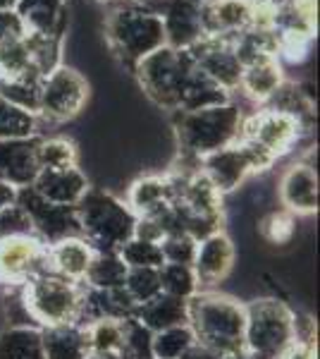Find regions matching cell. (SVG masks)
Wrapping results in <instances>:
<instances>
[{
  "label": "cell",
  "mask_w": 320,
  "mask_h": 359,
  "mask_svg": "<svg viewBox=\"0 0 320 359\" xmlns=\"http://www.w3.org/2000/svg\"><path fill=\"white\" fill-rule=\"evenodd\" d=\"M32 187L50 204L74 206L89 189V180L79 170V165L55 168V170H41Z\"/></svg>",
  "instance_id": "obj_21"
},
{
  "label": "cell",
  "mask_w": 320,
  "mask_h": 359,
  "mask_svg": "<svg viewBox=\"0 0 320 359\" xmlns=\"http://www.w3.org/2000/svg\"><path fill=\"white\" fill-rule=\"evenodd\" d=\"M191 65H194V60H191L187 48L179 50L170 48V46H162V48L144 57L134 67V74H137L144 94L155 106L174 113L179 106V94H182L184 79H187Z\"/></svg>",
  "instance_id": "obj_8"
},
{
  "label": "cell",
  "mask_w": 320,
  "mask_h": 359,
  "mask_svg": "<svg viewBox=\"0 0 320 359\" xmlns=\"http://www.w3.org/2000/svg\"><path fill=\"white\" fill-rule=\"evenodd\" d=\"M79 221V235L94 252H120V247L134 237L137 216L118 196L89 187L74 204Z\"/></svg>",
  "instance_id": "obj_4"
},
{
  "label": "cell",
  "mask_w": 320,
  "mask_h": 359,
  "mask_svg": "<svg viewBox=\"0 0 320 359\" xmlns=\"http://www.w3.org/2000/svg\"><path fill=\"white\" fill-rule=\"evenodd\" d=\"M203 175L211 180V184L218 189L220 194H227L232 189H237L251 172H263L267 168L260 163V158L256 156L246 144L235 142L225 149L203 156L199 161Z\"/></svg>",
  "instance_id": "obj_12"
},
{
  "label": "cell",
  "mask_w": 320,
  "mask_h": 359,
  "mask_svg": "<svg viewBox=\"0 0 320 359\" xmlns=\"http://www.w3.org/2000/svg\"><path fill=\"white\" fill-rule=\"evenodd\" d=\"M244 113L237 103L201 108V111H174L172 127L182 158L201 161L203 156L225 149L239 139Z\"/></svg>",
  "instance_id": "obj_2"
},
{
  "label": "cell",
  "mask_w": 320,
  "mask_h": 359,
  "mask_svg": "<svg viewBox=\"0 0 320 359\" xmlns=\"http://www.w3.org/2000/svg\"><path fill=\"white\" fill-rule=\"evenodd\" d=\"M187 326L194 340L220 357L244 352L246 309L230 294L199 290L187 299Z\"/></svg>",
  "instance_id": "obj_1"
},
{
  "label": "cell",
  "mask_w": 320,
  "mask_h": 359,
  "mask_svg": "<svg viewBox=\"0 0 320 359\" xmlns=\"http://www.w3.org/2000/svg\"><path fill=\"white\" fill-rule=\"evenodd\" d=\"M120 259L127 264V269H160L162 264V252L160 245L155 242H146V240H127L125 245L120 247Z\"/></svg>",
  "instance_id": "obj_33"
},
{
  "label": "cell",
  "mask_w": 320,
  "mask_h": 359,
  "mask_svg": "<svg viewBox=\"0 0 320 359\" xmlns=\"http://www.w3.org/2000/svg\"><path fill=\"white\" fill-rule=\"evenodd\" d=\"M81 328H84L89 352H108V355H120L122 340H125V321L103 318V321H94V323H89V326H81Z\"/></svg>",
  "instance_id": "obj_28"
},
{
  "label": "cell",
  "mask_w": 320,
  "mask_h": 359,
  "mask_svg": "<svg viewBox=\"0 0 320 359\" xmlns=\"http://www.w3.org/2000/svg\"><path fill=\"white\" fill-rule=\"evenodd\" d=\"M158 276H160V292L172 294V297L189 299L201 290L194 269L187 264H162L158 269Z\"/></svg>",
  "instance_id": "obj_29"
},
{
  "label": "cell",
  "mask_w": 320,
  "mask_h": 359,
  "mask_svg": "<svg viewBox=\"0 0 320 359\" xmlns=\"http://www.w3.org/2000/svg\"><path fill=\"white\" fill-rule=\"evenodd\" d=\"M244 355L246 359H280L296 340V311L275 297H260L244 304Z\"/></svg>",
  "instance_id": "obj_5"
},
{
  "label": "cell",
  "mask_w": 320,
  "mask_h": 359,
  "mask_svg": "<svg viewBox=\"0 0 320 359\" xmlns=\"http://www.w3.org/2000/svg\"><path fill=\"white\" fill-rule=\"evenodd\" d=\"M170 180L167 175H146L139 177L130 187V196H127V206L137 218H148L155 221L170 208Z\"/></svg>",
  "instance_id": "obj_22"
},
{
  "label": "cell",
  "mask_w": 320,
  "mask_h": 359,
  "mask_svg": "<svg viewBox=\"0 0 320 359\" xmlns=\"http://www.w3.org/2000/svg\"><path fill=\"white\" fill-rule=\"evenodd\" d=\"M91 259H94V249L84 237H65L48 245V264L50 273L62 276L72 283H81L86 276Z\"/></svg>",
  "instance_id": "obj_23"
},
{
  "label": "cell",
  "mask_w": 320,
  "mask_h": 359,
  "mask_svg": "<svg viewBox=\"0 0 320 359\" xmlns=\"http://www.w3.org/2000/svg\"><path fill=\"white\" fill-rule=\"evenodd\" d=\"M86 101H89V82L77 69L60 65L41 79L36 115L53 123H65L84 111Z\"/></svg>",
  "instance_id": "obj_9"
},
{
  "label": "cell",
  "mask_w": 320,
  "mask_h": 359,
  "mask_svg": "<svg viewBox=\"0 0 320 359\" xmlns=\"http://www.w3.org/2000/svg\"><path fill=\"white\" fill-rule=\"evenodd\" d=\"M155 13L162 20L165 46L170 48L184 50L206 36L201 22V5L196 0H165L162 8Z\"/></svg>",
  "instance_id": "obj_16"
},
{
  "label": "cell",
  "mask_w": 320,
  "mask_h": 359,
  "mask_svg": "<svg viewBox=\"0 0 320 359\" xmlns=\"http://www.w3.org/2000/svg\"><path fill=\"white\" fill-rule=\"evenodd\" d=\"M25 34H27V27L15 10H0V46L17 41V39H22Z\"/></svg>",
  "instance_id": "obj_39"
},
{
  "label": "cell",
  "mask_w": 320,
  "mask_h": 359,
  "mask_svg": "<svg viewBox=\"0 0 320 359\" xmlns=\"http://www.w3.org/2000/svg\"><path fill=\"white\" fill-rule=\"evenodd\" d=\"M306 123L296 118V115L263 106L253 115L244 118L237 142L246 144L263 161V165L270 168L277 158L292 151Z\"/></svg>",
  "instance_id": "obj_7"
},
{
  "label": "cell",
  "mask_w": 320,
  "mask_h": 359,
  "mask_svg": "<svg viewBox=\"0 0 320 359\" xmlns=\"http://www.w3.org/2000/svg\"><path fill=\"white\" fill-rule=\"evenodd\" d=\"M194 343H196L194 333H191V328L184 323V326H174V328H165V331L153 333L151 352H153V359H179Z\"/></svg>",
  "instance_id": "obj_30"
},
{
  "label": "cell",
  "mask_w": 320,
  "mask_h": 359,
  "mask_svg": "<svg viewBox=\"0 0 320 359\" xmlns=\"http://www.w3.org/2000/svg\"><path fill=\"white\" fill-rule=\"evenodd\" d=\"M280 201L292 216H311L318 211V172L313 151L284 170L280 180Z\"/></svg>",
  "instance_id": "obj_14"
},
{
  "label": "cell",
  "mask_w": 320,
  "mask_h": 359,
  "mask_svg": "<svg viewBox=\"0 0 320 359\" xmlns=\"http://www.w3.org/2000/svg\"><path fill=\"white\" fill-rule=\"evenodd\" d=\"M263 3L267 5V8H270V10H272V8H277V5H282V3H284V0H263Z\"/></svg>",
  "instance_id": "obj_45"
},
{
  "label": "cell",
  "mask_w": 320,
  "mask_h": 359,
  "mask_svg": "<svg viewBox=\"0 0 320 359\" xmlns=\"http://www.w3.org/2000/svg\"><path fill=\"white\" fill-rule=\"evenodd\" d=\"M232 266H235V245L227 237L223 230L213 233L208 237H203L196 247V257H194V269L199 287H211L218 285L220 280H225L230 276Z\"/></svg>",
  "instance_id": "obj_19"
},
{
  "label": "cell",
  "mask_w": 320,
  "mask_h": 359,
  "mask_svg": "<svg viewBox=\"0 0 320 359\" xmlns=\"http://www.w3.org/2000/svg\"><path fill=\"white\" fill-rule=\"evenodd\" d=\"M125 287L130 292V297L137 304H144L148 299H153L155 294H160V276L158 269H130L125 278Z\"/></svg>",
  "instance_id": "obj_34"
},
{
  "label": "cell",
  "mask_w": 320,
  "mask_h": 359,
  "mask_svg": "<svg viewBox=\"0 0 320 359\" xmlns=\"http://www.w3.org/2000/svg\"><path fill=\"white\" fill-rule=\"evenodd\" d=\"M25 306L36 328L77 323L81 304V283L62 276L43 273L20 287Z\"/></svg>",
  "instance_id": "obj_6"
},
{
  "label": "cell",
  "mask_w": 320,
  "mask_h": 359,
  "mask_svg": "<svg viewBox=\"0 0 320 359\" xmlns=\"http://www.w3.org/2000/svg\"><path fill=\"white\" fill-rule=\"evenodd\" d=\"M15 13L27 32L50 39H65L69 22V0H17Z\"/></svg>",
  "instance_id": "obj_20"
},
{
  "label": "cell",
  "mask_w": 320,
  "mask_h": 359,
  "mask_svg": "<svg viewBox=\"0 0 320 359\" xmlns=\"http://www.w3.org/2000/svg\"><path fill=\"white\" fill-rule=\"evenodd\" d=\"M196 3H199V5H206V3H211V0H196Z\"/></svg>",
  "instance_id": "obj_47"
},
{
  "label": "cell",
  "mask_w": 320,
  "mask_h": 359,
  "mask_svg": "<svg viewBox=\"0 0 320 359\" xmlns=\"http://www.w3.org/2000/svg\"><path fill=\"white\" fill-rule=\"evenodd\" d=\"M284 84L282 62L275 53H253L242 60L239 89L256 103H267Z\"/></svg>",
  "instance_id": "obj_18"
},
{
  "label": "cell",
  "mask_w": 320,
  "mask_h": 359,
  "mask_svg": "<svg viewBox=\"0 0 320 359\" xmlns=\"http://www.w3.org/2000/svg\"><path fill=\"white\" fill-rule=\"evenodd\" d=\"M160 252H162V262L165 264H194L196 257V247L199 242L187 233H170L158 242Z\"/></svg>",
  "instance_id": "obj_36"
},
{
  "label": "cell",
  "mask_w": 320,
  "mask_h": 359,
  "mask_svg": "<svg viewBox=\"0 0 320 359\" xmlns=\"http://www.w3.org/2000/svg\"><path fill=\"white\" fill-rule=\"evenodd\" d=\"M223 359H246L244 352H237V355H230V357H223Z\"/></svg>",
  "instance_id": "obj_46"
},
{
  "label": "cell",
  "mask_w": 320,
  "mask_h": 359,
  "mask_svg": "<svg viewBox=\"0 0 320 359\" xmlns=\"http://www.w3.org/2000/svg\"><path fill=\"white\" fill-rule=\"evenodd\" d=\"M17 204L25 208V213L32 221L34 235L46 245H53L57 240L79 235V221L74 206L50 204L43 196L34 192V187L17 189ZM81 237V235H79Z\"/></svg>",
  "instance_id": "obj_11"
},
{
  "label": "cell",
  "mask_w": 320,
  "mask_h": 359,
  "mask_svg": "<svg viewBox=\"0 0 320 359\" xmlns=\"http://www.w3.org/2000/svg\"><path fill=\"white\" fill-rule=\"evenodd\" d=\"M106 3H108V0H106Z\"/></svg>",
  "instance_id": "obj_49"
},
{
  "label": "cell",
  "mask_w": 320,
  "mask_h": 359,
  "mask_svg": "<svg viewBox=\"0 0 320 359\" xmlns=\"http://www.w3.org/2000/svg\"><path fill=\"white\" fill-rule=\"evenodd\" d=\"M15 199H17V189L5 182H0V211H3L5 206L15 204Z\"/></svg>",
  "instance_id": "obj_42"
},
{
  "label": "cell",
  "mask_w": 320,
  "mask_h": 359,
  "mask_svg": "<svg viewBox=\"0 0 320 359\" xmlns=\"http://www.w3.org/2000/svg\"><path fill=\"white\" fill-rule=\"evenodd\" d=\"M137 311V302L130 297L125 287H110V290H98V287H86L81 283V304L77 326H89L94 321L113 318V321H127Z\"/></svg>",
  "instance_id": "obj_17"
},
{
  "label": "cell",
  "mask_w": 320,
  "mask_h": 359,
  "mask_svg": "<svg viewBox=\"0 0 320 359\" xmlns=\"http://www.w3.org/2000/svg\"><path fill=\"white\" fill-rule=\"evenodd\" d=\"M144 328H148L151 333L165 331V328L184 326L187 323V299L172 297V294H155L153 299L144 304H137L134 316Z\"/></svg>",
  "instance_id": "obj_24"
},
{
  "label": "cell",
  "mask_w": 320,
  "mask_h": 359,
  "mask_svg": "<svg viewBox=\"0 0 320 359\" xmlns=\"http://www.w3.org/2000/svg\"><path fill=\"white\" fill-rule=\"evenodd\" d=\"M260 235L270 245H287L294 237V216L287 211L267 213L263 221H260Z\"/></svg>",
  "instance_id": "obj_37"
},
{
  "label": "cell",
  "mask_w": 320,
  "mask_h": 359,
  "mask_svg": "<svg viewBox=\"0 0 320 359\" xmlns=\"http://www.w3.org/2000/svg\"><path fill=\"white\" fill-rule=\"evenodd\" d=\"M41 345L46 359H86L89 355L84 328L77 323L41 328Z\"/></svg>",
  "instance_id": "obj_25"
},
{
  "label": "cell",
  "mask_w": 320,
  "mask_h": 359,
  "mask_svg": "<svg viewBox=\"0 0 320 359\" xmlns=\"http://www.w3.org/2000/svg\"><path fill=\"white\" fill-rule=\"evenodd\" d=\"M106 39L113 53L134 72L144 57L165 46V29L151 5L127 0L108 15Z\"/></svg>",
  "instance_id": "obj_3"
},
{
  "label": "cell",
  "mask_w": 320,
  "mask_h": 359,
  "mask_svg": "<svg viewBox=\"0 0 320 359\" xmlns=\"http://www.w3.org/2000/svg\"><path fill=\"white\" fill-rule=\"evenodd\" d=\"M132 3H144V0H132Z\"/></svg>",
  "instance_id": "obj_48"
},
{
  "label": "cell",
  "mask_w": 320,
  "mask_h": 359,
  "mask_svg": "<svg viewBox=\"0 0 320 359\" xmlns=\"http://www.w3.org/2000/svg\"><path fill=\"white\" fill-rule=\"evenodd\" d=\"M17 235H34L32 221L25 213V208L20 204H10L0 211V240L5 237H17Z\"/></svg>",
  "instance_id": "obj_38"
},
{
  "label": "cell",
  "mask_w": 320,
  "mask_h": 359,
  "mask_svg": "<svg viewBox=\"0 0 320 359\" xmlns=\"http://www.w3.org/2000/svg\"><path fill=\"white\" fill-rule=\"evenodd\" d=\"M280 359H318L316 340H299L296 338L294 343L282 352Z\"/></svg>",
  "instance_id": "obj_40"
},
{
  "label": "cell",
  "mask_w": 320,
  "mask_h": 359,
  "mask_svg": "<svg viewBox=\"0 0 320 359\" xmlns=\"http://www.w3.org/2000/svg\"><path fill=\"white\" fill-rule=\"evenodd\" d=\"M179 359H223L220 355H215L213 350H208V347H203V345H199V343H194L189 347L187 352H184L182 357Z\"/></svg>",
  "instance_id": "obj_41"
},
{
  "label": "cell",
  "mask_w": 320,
  "mask_h": 359,
  "mask_svg": "<svg viewBox=\"0 0 320 359\" xmlns=\"http://www.w3.org/2000/svg\"><path fill=\"white\" fill-rule=\"evenodd\" d=\"M151 340H153V333H151L148 328H144L137 318H127L120 357L122 359H153Z\"/></svg>",
  "instance_id": "obj_35"
},
{
  "label": "cell",
  "mask_w": 320,
  "mask_h": 359,
  "mask_svg": "<svg viewBox=\"0 0 320 359\" xmlns=\"http://www.w3.org/2000/svg\"><path fill=\"white\" fill-rule=\"evenodd\" d=\"M127 264L115 252H94L89 269L84 276L86 287H98V290H110V287H122L127 278Z\"/></svg>",
  "instance_id": "obj_26"
},
{
  "label": "cell",
  "mask_w": 320,
  "mask_h": 359,
  "mask_svg": "<svg viewBox=\"0 0 320 359\" xmlns=\"http://www.w3.org/2000/svg\"><path fill=\"white\" fill-rule=\"evenodd\" d=\"M36 135V115L0 96V139H20Z\"/></svg>",
  "instance_id": "obj_31"
},
{
  "label": "cell",
  "mask_w": 320,
  "mask_h": 359,
  "mask_svg": "<svg viewBox=\"0 0 320 359\" xmlns=\"http://www.w3.org/2000/svg\"><path fill=\"white\" fill-rule=\"evenodd\" d=\"M17 0H0V10H15Z\"/></svg>",
  "instance_id": "obj_44"
},
{
  "label": "cell",
  "mask_w": 320,
  "mask_h": 359,
  "mask_svg": "<svg viewBox=\"0 0 320 359\" xmlns=\"http://www.w3.org/2000/svg\"><path fill=\"white\" fill-rule=\"evenodd\" d=\"M86 359H122L120 355H108V352H89Z\"/></svg>",
  "instance_id": "obj_43"
},
{
  "label": "cell",
  "mask_w": 320,
  "mask_h": 359,
  "mask_svg": "<svg viewBox=\"0 0 320 359\" xmlns=\"http://www.w3.org/2000/svg\"><path fill=\"white\" fill-rule=\"evenodd\" d=\"M50 273L48 245L36 235H17L0 240V285L22 287L32 278Z\"/></svg>",
  "instance_id": "obj_10"
},
{
  "label": "cell",
  "mask_w": 320,
  "mask_h": 359,
  "mask_svg": "<svg viewBox=\"0 0 320 359\" xmlns=\"http://www.w3.org/2000/svg\"><path fill=\"white\" fill-rule=\"evenodd\" d=\"M189 55L196 62V67L201 69L206 77H211L215 84H220L225 91L239 89V77H242V60L237 55L235 46L227 39L218 36H203L201 41L189 46Z\"/></svg>",
  "instance_id": "obj_13"
},
{
  "label": "cell",
  "mask_w": 320,
  "mask_h": 359,
  "mask_svg": "<svg viewBox=\"0 0 320 359\" xmlns=\"http://www.w3.org/2000/svg\"><path fill=\"white\" fill-rule=\"evenodd\" d=\"M39 135L20 139H0V182L15 189L32 187L41 172L39 168Z\"/></svg>",
  "instance_id": "obj_15"
},
{
  "label": "cell",
  "mask_w": 320,
  "mask_h": 359,
  "mask_svg": "<svg viewBox=\"0 0 320 359\" xmlns=\"http://www.w3.org/2000/svg\"><path fill=\"white\" fill-rule=\"evenodd\" d=\"M36 156H39L41 170H55V168L77 165V147H74V142L62 139V137L41 139Z\"/></svg>",
  "instance_id": "obj_32"
},
{
  "label": "cell",
  "mask_w": 320,
  "mask_h": 359,
  "mask_svg": "<svg viewBox=\"0 0 320 359\" xmlns=\"http://www.w3.org/2000/svg\"><path fill=\"white\" fill-rule=\"evenodd\" d=\"M0 359H46L41 328L10 326L0 333Z\"/></svg>",
  "instance_id": "obj_27"
}]
</instances>
